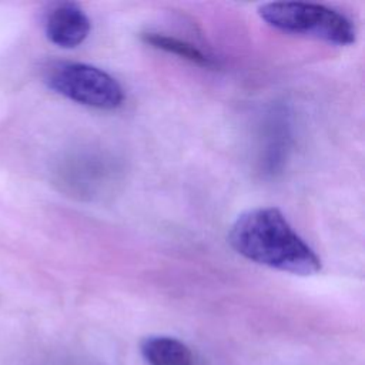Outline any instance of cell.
<instances>
[{
	"label": "cell",
	"instance_id": "4",
	"mask_svg": "<svg viewBox=\"0 0 365 365\" xmlns=\"http://www.w3.org/2000/svg\"><path fill=\"white\" fill-rule=\"evenodd\" d=\"M44 29L53 44L61 48H74L87 38L91 23L77 3L66 1L56 4L47 13Z\"/></svg>",
	"mask_w": 365,
	"mask_h": 365
},
{
	"label": "cell",
	"instance_id": "1",
	"mask_svg": "<svg viewBox=\"0 0 365 365\" xmlns=\"http://www.w3.org/2000/svg\"><path fill=\"white\" fill-rule=\"evenodd\" d=\"M230 245L244 258L294 275L321 271L315 251L274 207H259L238 215L228 232Z\"/></svg>",
	"mask_w": 365,
	"mask_h": 365
},
{
	"label": "cell",
	"instance_id": "6",
	"mask_svg": "<svg viewBox=\"0 0 365 365\" xmlns=\"http://www.w3.org/2000/svg\"><path fill=\"white\" fill-rule=\"evenodd\" d=\"M141 38L144 43H147L148 46H151L154 48L177 54L181 58H185V60H188L194 64H198L201 67H215V61L210 56L204 54L200 48L192 46L191 43H187L177 37L167 36L163 33L148 31V33H143Z\"/></svg>",
	"mask_w": 365,
	"mask_h": 365
},
{
	"label": "cell",
	"instance_id": "5",
	"mask_svg": "<svg viewBox=\"0 0 365 365\" xmlns=\"http://www.w3.org/2000/svg\"><path fill=\"white\" fill-rule=\"evenodd\" d=\"M141 354L150 365H192L190 348L171 336H150L141 342Z\"/></svg>",
	"mask_w": 365,
	"mask_h": 365
},
{
	"label": "cell",
	"instance_id": "2",
	"mask_svg": "<svg viewBox=\"0 0 365 365\" xmlns=\"http://www.w3.org/2000/svg\"><path fill=\"white\" fill-rule=\"evenodd\" d=\"M259 17L271 27L336 46L355 43L352 21L342 13L322 4L302 1H271L258 7Z\"/></svg>",
	"mask_w": 365,
	"mask_h": 365
},
{
	"label": "cell",
	"instance_id": "3",
	"mask_svg": "<svg viewBox=\"0 0 365 365\" xmlns=\"http://www.w3.org/2000/svg\"><path fill=\"white\" fill-rule=\"evenodd\" d=\"M46 83L56 93L87 107L114 110L124 101V90L107 71L86 63L58 61L48 67Z\"/></svg>",
	"mask_w": 365,
	"mask_h": 365
}]
</instances>
